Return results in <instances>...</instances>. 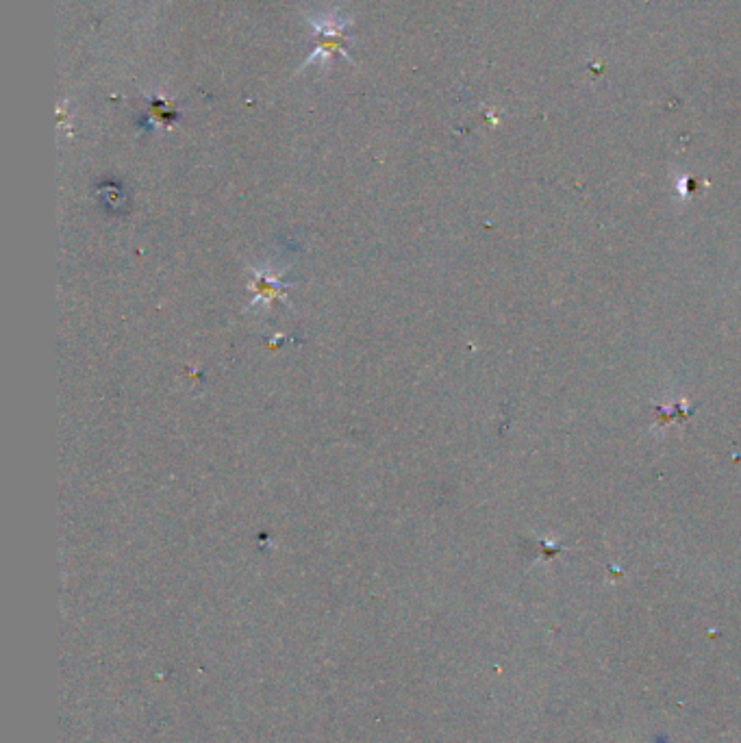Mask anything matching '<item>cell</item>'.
I'll list each match as a JSON object with an SVG mask.
<instances>
[{"mask_svg": "<svg viewBox=\"0 0 741 743\" xmlns=\"http://www.w3.org/2000/svg\"><path fill=\"white\" fill-rule=\"evenodd\" d=\"M313 24V33H316L320 37V42L316 44V50H313L307 66L311 64V61L320 59L322 55L324 57H331L333 53H342L348 57V37H346V29H348V22L346 20H339L335 16L331 18H316L311 22Z\"/></svg>", "mask_w": 741, "mask_h": 743, "instance_id": "obj_1", "label": "cell"}]
</instances>
